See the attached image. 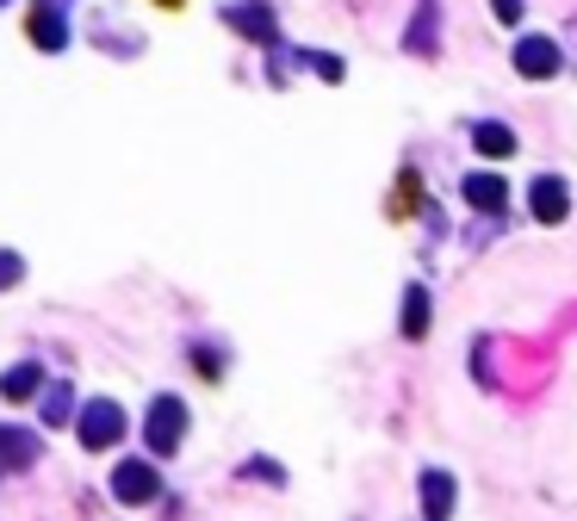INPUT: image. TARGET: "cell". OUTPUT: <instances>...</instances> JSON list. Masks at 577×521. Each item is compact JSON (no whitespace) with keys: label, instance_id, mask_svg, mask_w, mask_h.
I'll list each match as a JSON object with an SVG mask.
<instances>
[{"label":"cell","instance_id":"1","mask_svg":"<svg viewBox=\"0 0 577 521\" xmlns=\"http://www.w3.org/2000/svg\"><path fill=\"white\" fill-rule=\"evenodd\" d=\"M124 429H131V417H124L119 398H93L75 410V434H81V447L88 453H112L124 441Z\"/></svg>","mask_w":577,"mask_h":521},{"label":"cell","instance_id":"2","mask_svg":"<svg viewBox=\"0 0 577 521\" xmlns=\"http://www.w3.org/2000/svg\"><path fill=\"white\" fill-rule=\"evenodd\" d=\"M180 434H187V403H180L175 391H156L149 410H143V441H149V453H175Z\"/></svg>","mask_w":577,"mask_h":521},{"label":"cell","instance_id":"3","mask_svg":"<svg viewBox=\"0 0 577 521\" xmlns=\"http://www.w3.org/2000/svg\"><path fill=\"white\" fill-rule=\"evenodd\" d=\"M224 25H236L243 37H255L262 51H280V19H274L267 0H236V7H224Z\"/></svg>","mask_w":577,"mask_h":521},{"label":"cell","instance_id":"4","mask_svg":"<svg viewBox=\"0 0 577 521\" xmlns=\"http://www.w3.org/2000/svg\"><path fill=\"white\" fill-rule=\"evenodd\" d=\"M156 490H162V478L149 459H119V466H112V497H119V503L143 509V503H156Z\"/></svg>","mask_w":577,"mask_h":521},{"label":"cell","instance_id":"5","mask_svg":"<svg viewBox=\"0 0 577 521\" xmlns=\"http://www.w3.org/2000/svg\"><path fill=\"white\" fill-rule=\"evenodd\" d=\"M528 206H534L541 224H565V218H572V187H565L559 174H541V180L528 187Z\"/></svg>","mask_w":577,"mask_h":521},{"label":"cell","instance_id":"6","mask_svg":"<svg viewBox=\"0 0 577 521\" xmlns=\"http://www.w3.org/2000/svg\"><path fill=\"white\" fill-rule=\"evenodd\" d=\"M515 75L553 81V75H559V44H553V37H522V44H515Z\"/></svg>","mask_w":577,"mask_h":521},{"label":"cell","instance_id":"7","mask_svg":"<svg viewBox=\"0 0 577 521\" xmlns=\"http://www.w3.org/2000/svg\"><path fill=\"white\" fill-rule=\"evenodd\" d=\"M32 44L44 56H56V51H69V19H63V7H32Z\"/></svg>","mask_w":577,"mask_h":521},{"label":"cell","instance_id":"8","mask_svg":"<svg viewBox=\"0 0 577 521\" xmlns=\"http://www.w3.org/2000/svg\"><path fill=\"white\" fill-rule=\"evenodd\" d=\"M37 417H44V429H63V422L75 417V385L69 379L37 385Z\"/></svg>","mask_w":577,"mask_h":521},{"label":"cell","instance_id":"9","mask_svg":"<svg viewBox=\"0 0 577 521\" xmlns=\"http://www.w3.org/2000/svg\"><path fill=\"white\" fill-rule=\"evenodd\" d=\"M37 385H44V366H37V361H19V366H7V373H0V398H7V403H32Z\"/></svg>","mask_w":577,"mask_h":521},{"label":"cell","instance_id":"10","mask_svg":"<svg viewBox=\"0 0 577 521\" xmlns=\"http://www.w3.org/2000/svg\"><path fill=\"white\" fill-rule=\"evenodd\" d=\"M37 434H25V429H0V472H25V466H37Z\"/></svg>","mask_w":577,"mask_h":521},{"label":"cell","instance_id":"11","mask_svg":"<svg viewBox=\"0 0 577 521\" xmlns=\"http://www.w3.org/2000/svg\"><path fill=\"white\" fill-rule=\"evenodd\" d=\"M473 149L478 156H515V149H522V143H515V131H509V124H497V119H485V124H473Z\"/></svg>","mask_w":577,"mask_h":521},{"label":"cell","instance_id":"12","mask_svg":"<svg viewBox=\"0 0 577 521\" xmlns=\"http://www.w3.org/2000/svg\"><path fill=\"white\" fill-rule=\"evenodd\" d=\"M435 25H441L435 0H417V19H410V32H403V44H410L417 56H435Z\"/></svg>","mask_w":577,"mask_h":521},{"label":"cell","instance_id":"13","mask_svg":"<svg viewBox=\"0 0 577 521\" xmlns=\"http://www.w3.org/2000/svg\"><path fill=\"white\" fill-rule=\"evenodd\" d=\"M503 192H509V187L497 180V174H473V180H466V206L497 218V211H503Z\"/></svg>","mask_w":577,"mask_h":521},{"label":"cell","instance_id":"14","mask_svg":"<svg viewBox=\"0 0 577 521\" xmlns=\"http://www.w3.org/2000/svg\"><path fill=\"white\" fill-rule=\"evenodd\" d=\"M422 509H429V516H447V509H454V478H447V472H422Z\"/></svg>","mask_w":577,"mask_h":521},{"label":"cell","instance_id":"15","mask_svg":"<svg viewBox=\"0 0 577 521\" xmlns=\"http://www.w3.org/2000/svg\"><path fill=\"white\" fill-rule=\"evenodd\" d=\"M422 335H429V292L410 286L403 292V342H422Z\"/></svg>","mask_w":577,"mask_h":521},{"label":"cell","instance_id":"16","mask_svg":"<svg viewBox=\"0 0 577 521\" xmlns=\"http://www.w3.org/2000/svg\"><path fill=\"white\" fill-rule=\"evenodd\" d=\"M19 279H25V255H19V248H0V292H13Z\"/></svg>","mask_w":577,"mask_h":521},{"label":"cell","instance_id":"17","mask_svg":"<svg viewBox=\"0 0 577 521\" xmlns=\"http://www.w3.org/2000/svg\"><path fill=\"white\" fill-rule=\"evenodd\" d=\"M298 63H304V69H317L323 81H342V56H317V51H304Z\"/></svg>","mask_w":577,"mask_h":521},{"label":"cell","instance_id":"18","mask_svg":"<svg viewBox=\"0 0 577 521\" xmlns=\"http://www.w3.org/2000/svg\"><path fill=\"white\" fill-rule=\"evenodd\" d=\"M490 13L503 19V25H522V0H490Z\"/></svg>","mask_w":577,"mask_h":521},{"label":"cell","instance_id":"19","mask_svg":"<svg viewBox=\"0 0 577 521\" xmlns=\"http://www.w3.org/2000/svg\"><path fill=\"white\" fill-rule=\"evenodd\" d=\"M248 472H255V478H267V485H286V472L267 466V459H248Z\"/></svg>","mask_w":577,"mask_h":521},{"label":"cell","instance_id":"20","mask_svg":"<svg viewBox=\"0 0 577 521\" xmlns=\"http://www.w3.org/2000/svg\"><path fill=\"white\" fill-rule=\"evenodd\" d=\"M51 7H69V0H51Z\"/></svg>","mask_w":577,"mask_h":521},{"label":"cell","instance_id":"21","mask_svg":"<svg viewBox=\"0 0 577 521\" xmlns=\"http://www.w3.org/2000/svg\"><path fill=\"white\" fill-rule=\"evenodd\" d=\"M0 7H7V0H0Z\"/></svg>","mask_w":577,"mask_h":521}]
</instances>
